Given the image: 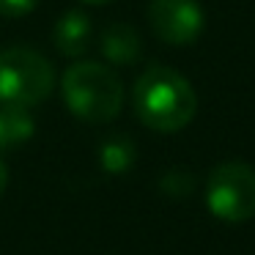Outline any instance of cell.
<instances>
[{"label":"cell","instance_id":"cell-1","mask_svg":"<svg viewBox=\"0 0 255 255\" xmlns=\"http://www.w3.org/2000/svg\"><path fill=\"white\" fill-rule=\"evenodd\" d=\"M132 107L140 124L154 132H181L198 113V96L184 74L154 63L137 77L132 88Z\"/></svg>","mask_w":255,"mask_h":255},{"label":"cell","instance_id":"cell-2","mask_svg":"<svg viewBox=\"0 0 255 255\" xmlns=\"http://www.w3.org/2000/svg\"><path fill=\"white\" fill-rule=\"evenodd\" d=\"M63 102L83 121L107 124L124 107V85L110 66L80 61L63 74Z\"/></svg>","mask_w":255,"mask_h":255},{"label":"cell","instance_id":"cell-3","mask_svg":"<svg viewBox=\"0 0 255 255\" xmlns=\"http://www.w3.org/2000/svg\"><path fill=\"white\" fill-rule=\"evenodd\" d=\"M55 88V69L30 47H8L0 52V105L33 107Z\"/></svg>","mask_w":255,"mask_h":255},{"label":"cell","instance_id":"cell-4","mask_svg":"<svg viewBox=\"0 0 255 255\" xmlns=\"http://www.w3.org/2000/svg\"><path fill=\"white\" fill-rule=\"evenodd\" d=\"M209 211L222 222H247L255 217V167L247 162H222L206 178Z\"/></svg>","mask_w":255,"mask_h":255},{"label":"cell","instance_id":"cell-5","mask_svg":"<svg viewBox=\"0 0 255 255\" xmlns=\"http://www.w3.org/2000/svg\"><path fill=\"white\" fill-rule=\"evenodd\" d=\"M148 22L159 41L187 47L203 33L206 17L198 0H151Z\"/></svg>","mask_w":255,"mask_h":255},{"label":"cell","instance_id":"cell-6","mask_svg":"<svg viewBox=\"0 0 255 255\" xmlns=\"http://www.w3.org/2000/svg\"><path fill=\"white\" fill-rule=\"evenodd\" d=\"M99 50L102 58L110 61L113 66H132V63H137L140 52H143V39L132 25L116 22L102 30Z\"/></svg>","mask_w":255,"mask_h":255},{"label":"cell","instance_id":"cell-7","mask_svg":"<svg viewBox=\"0 0 255 255\" xmlns=\"http://www.w3.org/2000/svg\"><path fill=\"white\" fill-rule=\"evenodd\" d=\"M52 41H55V50L66 58H80L91 44V17L77 8L61 14V19L55 22L52 30Z\"/></svg>","mask_w":255,"mask_h":255},{"label":"cell","instance_id":"cell-8","mask_svg":"<svg viewBox=\"0 0 255 255\" xmlns=\"http://www.w3.org/2000/svg\"><path fill=\"white\" fill-rule=\"evenodd\" d=\"M36 132V121L28 107L0 105V151L19 148Z\"/></svg>","mask_w":255,"mask_h":255},{"label":"cell","instance_id":"cell-9","mask_svg":"<svg viewBox=\"0 0 255 255\" xmlns=\"http://www.w3.org/2000/svg\"><path fill=\"white\" fill-rule=\"evenodd\" d=\"M137 159V145L129 140L127 134H113V137L102 140L99 145V167L110 176H121Z\"/></svg>","mask_w":255,"mask_h":255},{"label":"cell","instance_id":"cell-10","mask_svg":"<svg viewBox=\"0 0 255 255\" xmlns=\"http://www.w3.org/2000/svg\"><path fill=\"white\" fill-rule=\"evenodd\" d=\"M159 189L165 195H170V198H189L192 189H195V178H192V173L184 170V167H173V170L162 173Z\"/></svg>","mask_w":255,"mask_h":255},{"label":"cell","instance_id":"cell-11","mask_svg":"<svg viewBox=\"0 0 255 255\" xmlns=\"http://www.w3.org/2000/svg\"><path fill=\"white\" fill-rule=\"evenodd\" d=\"M39 6V0H0V17H25Z\"/></svg>","mask_w":255,"mask_h":255},{"label":"cell","instance_id":"cell-12","mask_svg":"<svg viewBox=\"0 0 255 255\" xmlns=\"http://www.w3.org/2000/svg\"><path fill=\"white\" fill-rule=\"evenodd\" d=\"M6 187H8V165L0 159V195L6 192Z\"/></svg>","mask_w":255,"mask_h":255},{"label":"cell","instance_id":"cell-13","mask_svg":"<svg viewBox=\"0 0 255 255\" xmlns=\"http://www.w3.org/2000/svg\"><path fill=\"white\" fill-rule=\"evenodd\" d=\"M83 3H88V6H105V3H113V0H83Z\"/></svg>","mask_w":255,"mask_h":255}]
</instances>
